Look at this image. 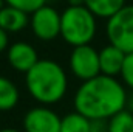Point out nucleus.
Here are the masks:
<instances>
[{
  "instance_id": "obj_17",
  "label": "nucleus",
  "mask_w": 133,
  "mask_h": 132,
  "mask_svg": "<svg viewBox=\"0 0 133 132\" xmlns=\"http://www.w3.org/2000/svg\"><path fill=\"white\" fill-rule=\"evenodd\" d=\"M8 34L2 27H0V53H3V51H6L8 50V47H9V39H8Z\"/></svg>"
},
{
  "instance_id": "obj_14",
  "label": "nucleus",
  "mask_w": 133,
  "mask_h": 132,
  "mask_svg": "<svg viewBox=\"0 0 133 132\" xmlns=\"http://www.w3.org/2000/svg\"><path fill=\"white\" fill-rule=\"evenodd\" d=\"M107 132H133V112L127 107L107 120Z\"/></svg>"
},
{
  "instance_id": "obj_6",
  "label": "nucleus",
  "mask_w": 133,
  "mask_h": 132,
  "mask_svg": "<svg viewBox=\"0 0 133 132\" xmlns=\"http://www.w3.org/2000/svg\"><path fill=\"white\" fill-rule=\"evenodd\" d=\"M30 28L39 40H54L61 36V13L50 5L40 6L30 14Z\"/></svg>"
},
{
  "instance_id": "obj_5",
  "label": "nucleus",
  "mask_w": 133,
  "mask_h": 132,
  "mask_svg": "<svg viewBox=\"0 0 133 132\" xmlns=\"http://www.w3.org/2000/svg\"><path fill=\"white\" fill-rule=\"evenodd\" d=\"M68 64H70L71 73L77 79H81V81L91 79V78L101 75L99 50L91 47V44L73 47Z\"/></svg>"
},
{
  "instance_id": "obj_12",
  "label": "nucleus",
  "mask_w": 133,
  "mask_h": 132,
  "mask_svg": "<svg viewBox=\"0 0 133 132\" xmlns=\"http://www.w3.org/2000/svg\"><path fill=\"white\" fill-rule=\"evenodd\" d=\"M20 98L17 86L6 76L0 75V110L6 112L17 106Z\"/></svg>"
},
{
  "instance_id": "obj_9",
  "label": "nucleus",
  "mask_w": 133,
  "mask_h": 132,
  "mask_svg": "<svg viewBox=\"0 0 133 132\" xmlns=\"http://www.w3.org/2000/svg\"><path fill=\"white\" fill-rule=\"evenodd\" d=\"M125 55L121 48H118L116 45L110 44L102 47L99 50V67H101V73L107 75V76H119L121 68L124 64Z\"/></svg>"
},
{
  "instance_id": "obj_7",
  "label": "nucleus",
  "mask_w": 133,
  "mask_h": 132,
  "mask_svg": "<svg viewBox=\"0 0 133 132\" xmlns=\"http://www.w3.org/2000/svg\"><path fill=\"white\" fill-rule=\"evenodd\" d=\"M25 132H61V117L45 104L31 107L23 117Z\"/></svg>"
},
{
  "instance_id": "obj_20",
  "label": "nucleus",
  "mask_w": 133,
  "mask_h": 132,
  "mask_svg": "<svg viewBox=\"0 0 133 132\" xmlns=\"http://www.w3.org/2000/svg\"><path fill=\"white\" fill-rule=\"evenodd\" d=\"M2 2H3V0H0V6H2Z\"/></svg>"
},
{
  "instance_id": "obj_2",
  "label": "nucleus",
  "mask_w": 133,
  "mask_h": 132,
  "mask_svg": "<svg viewBox=\"0 0 133 132\" xmlns=\"http://www.w3.org/2000/svg\"><path fill=\"white\" fill-rule=\"evenodd\" d=\"M28 93L39 104L51 106L64 99L68 89V78L64 67L53 59H39L25 73Z\"/></svg>"
},
{
  "instance_id": "obj_18",
  "label": "nucleus",
  "mask_w": 133,
  "mask_h": 132,
  "mask_svg": "<svg viewBox=\"0 0 133 132\" xmlns=\"http://www.w3.org/2000/svg\"><path fill=\"white\" fill-rule=\"evenodd\" d=\"M68 5H84V0H68Z\"/></svg>"
},
{
  "instance_id": "obj_19",
  "label": "nucleus",
  "mask_w": 133,
  "mask_h": 132,
  "mask_svg": "<svg viewBox=\"0 0 133 132\" xmlns=\"http://www.w3.org/2000/svg\"><path fill=\"white\" fill-rule=\"evenodd\" d=\"M0 132H20V131H17V129H11V128H3V129H0Z\"/></svg>"
},
{
  "instance_id": "obj_16",
  "label": "nucleus",
  "mask_w": 133,
  "mask_h": 132,
  "mask_svg": "<svg viewBox=\"0 0 133 132\" xmlns=\"http://www.w3.org/2000/svg\"><path fill=\"white\" fill-rule=\"evenodd\" d=\"M5 5H11L14 8H19L28 14L34 13L36 9H39L40 6L46 5V0H3Z\"/></svg>"
},
{
  "instance_id": "obj_15",
  "label": "nucleus",
  "mask_w": 133,
  "mask_h": 132,
  "mask_svg": "<svg viewBox=\"0 0 133 132\" xmlns=\"http://www.w3.org/2000/svg\"><path fill=\"white\" fill-rule=\"evenodd\" d=\"M119 76L122 79V84L133 92V53L125 55V59H124V64H122Z\"/></svg>"
},
{
  "instance_id": "obj_1",
  "label": "nucleus",
  "mask_w": 133,
  "mask_h": 132,
  "mask_svg": "<svg viewBox=\"0 0 133 132\" xmlns=\"http://www.w3.org/2000/svg\"><path fill=\"white\" fill-rule=\"evenodd\" d=\"M125 86L115 76L98 75L82 81L74 93V110L90 120H108L127 106Z\"/></svg>"
},
{
  "instance_id": "obj_11",
  "label": "nucleus",
  "mask_w": 133,
  "mask_h": 132,
  "mask_svg": "<svg viewBox=\"0 0 133 132\" xmlns=\"http://www.w3.org/2000/svg\"><path fill=\"white\" fill-rule=\"evenodd\" d=\"M84 5L98 19L107 20L125 5V0H84Z\"/></svg>"
},
{
  "instance_id": "obj_8",
  "label": "nucleus",
  "mask_w": 133,
  "mask_h": 132,
  "mask_svg": "<svg viewBox=\"0 0 133 132\" xmlns=\"http://www.w3.org/2000/svg\"><path fill=\"white\" fill-rule=\"evenodd\" d=\"M6 59H8V64L16 71L26 73L39 61V56H37L36 48L31 44L19 40V42H14V44H11L8 47Z\"/></svg>"
},
{
  "instance_id": "obj_3",
  "label": "nucleus",
  "mask_w": 133,
  "mask_h": 132,
  "mask_svg": "<svg viewBox=\"0 0 133 132\" xmlns=\"http://www.w3.org/2000/svg\"><path fill=\"white\" fill-rule=\"evenodd\" d=\"M98 31V17L85 5H68L61 13V37L68 45L91 44Z\"/></svg>"
},
{
  "instance_id": "obj_10",
  "label": "nucleus",
  "mask_w": 133,
  "mask_h": 132,
  "mask_svg": "<svg viewBox=\"0 0 133 132\" xmlns=\"http://www.w3.org/2000/svg\"><path fill=\"white\" fill-rule=\"evenodd\" d=\"M0 27L6 33H19L30 27V14L11 5L0 6Z\"/></svg>"
},
{
  "instance_id": "obj_4",
  "label": "nucleus",
  "mask_w": 133,
  "mask_h": 132,
  "mask_svg": "<svg viewBox=\"0 0 133 132\" xmlns=\"http://www.w3.org/2000/svg\"><path fill=\"white\" fill-rule=\"evenodd\" d=\"M105 34L110 44L124 53H133V5H124L116 14L107 19Z\"/></svg>"
},
{
  "instance_id": "obj_13",
  "label": "nucleus",
  "mask_w": 133,
  "mask_h": 132,
  "mask_svg": "<svg viewBox=\"0 0 133 132\" xmlns=\"http://www.w3.org/2000/svg\"><path fill=\"white\" fill-rule=\"evenodd\" d=\"M91 120L77 110L66 113L61 118V132H90Z\"/></svg>"
}]
</instances>
